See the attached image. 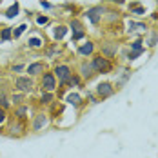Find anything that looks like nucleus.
Instances as JSON below:
<instances>
[{"mask_svg": "<svg viewBox=\"0 0 158 158\" xmlns=\"http://www.w3.org/2000/svg\"><path fill=\"white\" fill-rule=\"evenodd\" d=\"M91 65H93V71H95L96 75H109L111 71H113V62H111V58H106V56H102V55H93L91 56Z\"/></svg>", "mask_w": 158, "mask_h": 158, "instance_id": "f257e3e1", "label": "nucleus"}, {"mask_svg": "<svg viewBox=\"0 0 158 158\" xmlns=\"http://www.w3.org/2000/svg\"><path fill=\"white\" fill-rule=\"evenodd\" d=\"M35 87H36L35 78L29 77V75H18V77H15V80H13V89H15V91H20V93L29 95V93L35 91Z\"/></svg>", "mask_w": 158, "mask_h": 158, "instance_id": "f03ea898", "label": "nucleus"}, {"mask_svg": "<svg viewBox=\"0 0 158 158\" xmlns=\"http://www.w3.org/2000/svg\"><path fill=\"white\" fill-rule=\"evenodd\" d=\"M106 11H107V7L104 6V4H98V6H93V7H87V11L84 13L85 18L93 24V26H98L100 22H102V18L106 15Z\"/></svg>", "mask_w": 158, "mask_h": 158, "instance_id": "7ed1b4c3", "label": "nucleus"}, {"mask_svg": "<svg viewBox=\"0 0 158 158\" xmlns=\"http://www.w3.org/2000/svg\"><path fill=\"white\" fill-rule=\"evenodd\" d=\"M53 73H55V77H56V80H58V89H60L64 84L69 80V77L73 75V69H71L69 64H55Z\"/></svg>", "mask_w": 158, "mask_h": 158, "instance_id": "20e7f679", "label": "nucleus"}, {"mask_svg": "<svg viewBox=\"0 0 158 158\" xmlns=\"http://www.w3.org/2000/svg\"><path fill=\"white\" fill-rule=\"evenodd\" d=\"M6 131H7V135H9V136L20 138V136H24V135L27 133V124H26V120L13 118V120L9 122V126L6 127Z\"/></svg>", "mask_w": 158, "mask_h": 158, "instance_id": "39448f33", "label": "nucleus"}, {"mask_svg": "<svg viewBox=\"0 0 158 158\" xmlns=\"http://www.w3.org/2000/svg\"><path fill=\"white\" fill-rule=\"evenodd\" d=\"M56 87H58V84H56L55 73L53 71L42 73V77H40V91H51V93H55Z\"/></svg>", "mask_w": 158, "mask_h": 158, "instance_id": "423d86ee", "label": "nucleus"}, {"mask_svg": "<svg viewBox=\"0 0 158 158\" xmlns=\"http://www.w3.org/2000/svg\"><path fill=\"white\" fill-rule=\"evenodd\" d=\"M120 51V46L116 40H104L100 42V55L106 56V58H114Z\"/></svg>", "mask_w": 158, "mask_h": 158, "instance_id": "0eeeda50", "label": "nucleus"}, {"mask_svg": "<svg viewBox=\"0 0 158 158\" xmlns=\"http://www.w3.org/2000/svg\"><path fill=\"white\" fill-rule=\"evenodd\" d=\"M48 126H49V114L48 113H42V111L35 113V116H33V120H31L33 133H40V131H44Z\"/></svg>", "mask_w": 158, "mask_h": 158, "instance_id": "6e6552de", "label": "nucleus"}, {"mask_svg": "<svg viewBox=\"0 0 158 158\" xmlns=\"http://www.w3.org/2000/svg\"><path fill=\"white\" fill-rule=\"evenodd\" d=\"M67 27H69V31L73 33V35H71V40H73V42H78V40H82V38L85 36L84 24H82V20H78V18H71Z\"/></svg>", "mask_w": 158, "mask_h": 158, "instance_id": "1a4fd4ad", "label": "nucleus"}, {"mask_svg": "<svg viewBox=\"0 0 158 158\" xmlns=\"http://www.w3.org/2000/svg\"><path fill=\"white\" fill-rule=\"evenodd\" d=\"M114 89L116 87L111 82H100V84H96V87H95V95L98 96V100H106V98L114 95Z\"/></svg>", "mask_w": 158, "mask_h": 158, "instance_id": "9d476101", "label": "nucleus"}, {"mask_svg": "<svg viewBox=\"0 0 158 158\" xmlns=\"http://www.w3.org/2000/svg\"><path fill=\"white\" fill-rule=\"evenodd\" d=\"M46 71H48V64L44 62V60H35V62L26 65V73L29 77H33V78L42 77V73H46Z\"/></svg>", "mask_w": 158, "mask_h": 158, "instance_id": "9b49d317", "label": "nucleus"}, {"mask_svg": "<svg viewBox=\"0 0 158 158\" xmlns=\"http://www.w3.org/2000/svg\"><path fill=\"white\" fill-rule=\"evenodd\" d=\"M11 95H9V89H7V84L6 82H0V107L6 111L11 109Z\"/></svg>", "mask_w": 158, "mask_h": 158, "instance_id": "f8f14e48", "label": "nucleus"}, {"mask_svg": "<svg viewBox=\"0 0 158 158\" xmlns=\"http://www.w3.org/2000/svg\"><path fill=\"white\" fill-rule=\"evenodd\" d=\"M77 73L80 75V78L82 80H91L96 75L95 71H93L91 62H87V60H82V62L78 64V71H77Z\"/></svg>", "mask_w": 158, "mask_h": 158, "instance_id": "ddd939ff", "label": "nucleus"}, {"mask_svg": "<svg viewBox=\"0 0 158 158\" xmlns=\"http://www.w3.org/2000/svg\"><path fill=\"white\" fill-rule=\"evenodd\" d=\"M95 49H96V44L93 40H87V42L80 44L78 48H77V53H78L80 56H93L95 55Z\"/></svg>", "mask_w": 158, "mask_h": 158, "instance_id": "4468645a", "label": "nucleus"}, {"mask_svg": "<svg viewBox=\"0 0 158 158\" xmlns=\"http://www.w3.org/2000/svg\"><path fill=\"white\" fill-rule=\"evenodd\" d=\"M69 33V27L65 24H56L53 29H51V35H53V42H62L65 38V35Z\"/></svg>", "mask_w": 158, "mask_h": 158, "instance_id": "2eb2a0df", "label": "nucleus"}, {"mask_svg": "<svg viewBox=\"0 0 158 158\" xmlns=\"http://www.w3.org/2000/svg\"><path fill=\"white\" fill-rule=\"evenodd\" d=\"M64 102H65V104H69V106H73L75 109H80V107L84 106V98H82L78 93H73V91L64 96Z\"/></svg>", "mask_w": 158, "mask_h": 158, "instance_id": "dca6fc26", "label": "nucleus"}, {"mask_svg": "<svg viewBox=\"0 0 158 158\" xmlns=\"http://www.w3.org/2000/svg\"><path fill=\"white\" fill-rule=\"evenodd\" d=\"M44 55H46V58H56L62 55V46L58 42H53V44L44 48Z\"/></svg>", "mask_w": 158, "mask_h": 158, "instance_id": "f3484780", "label": "nucleus"}, {"mask_svg": "<svg viewBox=\"0 0 158 158\" xmlns=\"http://www.w3.org/2000/svg\"><path fill=\"white\" fill-rule=\"evenodd\" d=\"M27 114H29V106H27V104L15 106V109H13V118H18V120H27Z\"/></svg>", "mask_w": 158, "mask_h": 158, "instance_id": "a211bd4d", "label": "nucleus"}, {"mask_svg": "<svg viewBox=\"0 0 158 158\" xmlns=\"http://www.w3.org/2000/svg\"><path fill=\"white\" fill-rule=\"evenodd\" d=\"M102 20H104L106 24H109V26H113V24H116V22L120 20V11H116V9H107Z\"/></svg>", "mask_w": 158, "mask_h": 158, "instance_id": "6ab92c4d", "label": "nucleus"}, {"mask_svg": "<svg viewBox=\"0 0 158 158\" xmlns=\"http://www.w3.org/2000/svg\"><path fill=\"white\" fill-rule=\"evenodd\" d=\"M136 31H149V27H147V24H143V22H135V20H129V24H127V33H136Z\"/></svg>", "mask_w": 158, "mask_h": 158, "instance_id": "aec40b11", "label": "nucleus"}, {"mask_svg": "<svg viewBox=\"0 0 158 158\" xmlns=\"http://www.w3.org/2000/svg\"><path fill=\"white\" fill-rule=\"evenodd\" d=\"M4 15H6V18H9V20H11V18H16V16L20 15V4H18V2H13V4L4 11Z\"/></svg>", "mask_w": 158, "mask_h": 158, "instance_id": "412c9836", "label": "nucleus"}, {"mask_svg": "<svg viewBox=\"0 0 158 158\" xmlns=\"http://www.w3.org/2000/svg\"><path fill=\"white\" fill-rule=\"evenodd\" d=\"M64 87H82V78H80L78 73H73V75L69 77V80L64 84L60 89H64Z\"/></svg>", "mask_w": 158, "mask_h": 158, "instance_id": "4be33fe9", "label": "nucleus"}, {"mask_svg": "<svg viewBox=\"0 0 158 158\" xmlns=\"http://www.w3.org/2000/svg\"><path fill=\"white\" fill-rule=\"evenodd\" d=\"M27 48L29 49H44L46 48L44 38H40V36H29V40H27Z\"/></svg>", "mask_w": 158, "mask_h": 158, "instance_id": "5701e85b", "label": "nucleus"}, {"mask_svg": "<svg viewBox=\"0 0 158 158\" xmlns=\"http://www.w3.org/2000/svg\"><path fill=\"white\" fill-rule=\"evenodd\" d=\"M38 102H40V106H51V104L55 102V93H51V91H42Z\"/></svg>", "mask_w": 158, "mask_h": 158, "instance_id": "b1692460", "label": "nucleus"}, {"mask_svg": "<svg viewBox=\"0 0 158 158\" xmlns=\"http://www.w3.org/2000/svg\"><path fill=\"white\" fill-rule=\"evenodd\" d=\"M26 98H27L26 93L13 91V93H11V104H13V107H15V106H20V104H26Z\"/></svg>", "mask_w": 158, "mask_h": 158, "instance_id": "393cba45", "label": "nucleus"}, {"mask_svg": "<svg viewBox=\"0 0 158 158\" xmlns=\"http://www.w3.org/2000/svg\"><path fill=\"white\" fill-rule=\"evenodd\" d=\"M143 44H147L149 48H155L158 44V31L156 29H149V36L145 38V42Z\"/></svg>", "mask_w": 158, "mask_h": 158, "instance_id": "a878e982", "label": "nucleus"}, {"mask_svg": "<svg viewBox=\"0 0 158 158\" xmlns=\"http://www.w3.org/2000/svg\"><path fill=\"white\" fill-rule=\"evenodd\" d=\"M13 40V27H2L0 29V42H9Z\"/></svg>", "mask_w": 158, "mask_h": 158, "instance_id": "bb28decb", "label": "nucleus"}, {"mask_svg": "<svg viewBox=\"0 0 158 158\" xmlns=\"http://www.w3.org/2000/svg\"><path fill=\"white\" fill-rule=\"evenodd\" d=\"M26 31H27V24H20L18 27H15V29H13V38H15V40H18V38H20V36H22Z\"/></svg>", "mask_w": 158, "mask_h": 158, "instance_id": "cd10ccee", "label": "nucleus"}, {"mask_svg": "<svg viewBox=\"0 0 158 158\" xmlns=\"http://www.w3.org/2000/svg\"><path fill=\"white\" fill-rule=\"evenodd\" d=\"M129 13L131 15H145V7L138 6V4H131L129 6Z\"/></svg>", "mask_w": 158, "mask_h": 158, "instance_id": "c85d7f7f", "label": "nucleus"}, {"mask_svg": "<svg viewBox=\"0 0 158 158\" xmlns=\"http://www.w3.org/2000/svg\"><path fill=\"white\" fill-rule=\"evenodd\" d=\"M143 53H145V49H142V51H131V49H129L126 60H127V62H135L136 58H140V56H142Z\"/></svg>", "mask_w": 158, "mask_h": 158, "instance_id": "c756f323", "label": "nucleus"}, {"mask_svg": "<svg viewBox=\"0 0 158 158\" xmlns=\"http://www.w3.org/2000/svg\"><path fill=\"white\" fill-rule=\"evenodd\" d=\"M129 49H131V51H142V49H145V48H143V40H142V38L133 40V42L129 44Z\"/></svg>", "mask_w": 158, "mask_h": 158, "instance_id": "7c9ffc66", "label": "nucleus"}, {"mask_svg": "<svg viewBox=\"0 0 158 158\" xmlns=\"http://www.w3.org/2000/svg\"><path fill=\"white\" fill-rule=\"evenodd\" d=\"M26 65H27V64H24V62L13 64V65L9 67V71H11L13 75H15V73H24V71H26Z\"/></svg>", "mask_w": 158, "mask_h": 158, "instance_id": "2f4dec72", "label": "nucleus"}, {"mask_svg": "<svg viewBox=\"0 0 158 158\" xmlns=\"http://www.w3.org/2000/svg\"><path fill=\"white\" fill-rule=\"evenodd\" d=\"M129 78H131V71H129V69H124V71H122V75H120V78H118V82H116V85L126 84Z\"/></svg>", "mask_w": 158, "mask_h": 158, "instance_id": "473e14b6", "label": "nucleus"}, {"mask_svg": "<svg viewBox=\"0 0 158 158\" xmlns=\"http://www.w3.org/2000/svg\"><path fill=\"white\" fill-rule=\"evenodd\" d=\"M35 22H36V26H48V24H49V16H46V15H35Z\"/></svg>", "mask_w": 158, "mask_h": 158, "instance_id": "72a5a7b5", "label": "nucleus"}, {"mask_svg": "<svg viewBox=\"0 0 158 158\" xmlns=\"http://www.w3.org/2000/svg\"><path fill=\"white\" fill-rule=\"evenodd\" d=\"M7 120H9V113H7L6 109H2V107H0V127L4 126Z\"/></svg>", "mask_w": 158, "mask_h": 158, "instance_id": "f704fd0d", "label": "nucleus"}, {"mask_svg": "<svg viewBox=\"0 0 158 158\" xmlns=\"http://www.w3.org/2000/svg\"><path fill=\"white\" fill-rule=\"evenodd\" d=\"M87 100H89V104H93V106L100 102V100H98V96H96L93 91H87Z\"/></svg>", "mask_w": 158, "mask_h": 158, "instance_id": "c9c22d12", "label": "nucleus"}, {"mask_svg": "<svg viewBox=\"0 0 158 158\" xmlns=\"http://www.w3.org/2000/svg\"><path fill=\"white\" fill-rule=\"evenodd\" d=\"M40 7H42V9H46V11H49V9H53L55 6H53L51 2H48V0H40Z\"/></svg>", "mask_w": 158, "mask_h": 158, "instance_id": "e433bc0d", "label": "nucleus"}, {"mask_svg": "<svg viewBox=\"0 0 158 158\" xmlns=\"http://www.w3.org/2000/svg\"><path fill=\"white\" fill-rule=\"evenodd\" d=\"M109 2H113V4H118V6H124V4H126V0H109Z\"/></svg>", "mask_w": 158, "mask_h": 158, "instance_id": "4c0bfd02", "label": "nucleus"}, {"mask_svg": "<svg viewBox=\"0 0 158 158\" xmlns=\"http://www.w3.org/2000/svg\"><path fill=\"white\" fill-rule=\"evenodd\" d=\"M153 18H155V20H158V13H153Z\"/></svg>", "mask_w": 158, "mask_h": 158, "instance_id": "58836bf2", "label": "nucleus"}]
</instances>
